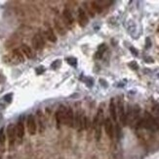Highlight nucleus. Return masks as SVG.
I'll list each match as a JSON object with an SVG mask.
<instances>
[{
    "instance_id": "18",
    "label": "nucleus",
    "mask_w": 159,
    "mask_h": 159,
    "mask_svg": "<svg viewBox=\"0 0 159 159\" xmlns=\"http://www.w3.org/2000/svg\"><path fill=\"white\" fill-rule=\"evenodd\" d=\"M84 7H85V12H86V13H88L89 16L93 18V17L95 16V14H94V10L92 9L91 5H88L87 2H84Z\"/></svg>"
},
{
    "instance_id": "4",
    "label": "nucleus",
    "mask_w": 159,
    "mask_h": 159,
    "mask_svg": "<svg viewBox=\"0 0 159 159\" xmlns=\"http://www.w3.org/2000/svg\"><path fill=\"white\" fill-rule=\"evenodd\" d=\"M103 128H105V132H106V136L109 137L110 140H112L113 137H114V128H113L112 121H111L110 118H106V119H105Z\"/></svg>"
},
{
    "instance_id": "3",
    "label": "nucleus",
    "mask_w": 159,
    "mask_h": 159,
    "mask_svg": "<svg viewBox=\"0 0 159 159\" xmlns=\"http://www.w3.org/2000/svg\"><path fill=\"white\" fill-rule=\"evenodd\" d=\"M26 127H28V134L30 136H34L36 134V122L34 116L32 114H29L26 118Z\"/></svg>"
},
{
    "instance_id": "13",
    "label": "nucleus",
    "mask_w": 159,
    "mask_h": 159,
    "mask_svg": "<svg viewBox=\"0 0 159 159\" xmlns=\"http://www.w3.org/2000/svg\"><path fill=\"white\" fill-rule=\"evenodd\" d=\"M63 15H64V18L65 19V21H67L68 24H72L73 23V17H72V15H71L70 11L68 10V9H64V12H63Z\"/></svg>"
},
{
    "instance_id": "7",
    "label": "nucleus",
    "mask_w": 159,
    "mask_h": 159,
    "mask_svg": "<svg viewBox=\"0 0 159 159\" xmlns=\"http://www.w3.org/2000/svg\"><path fill=\"white\" fill-rule=\"evenodd\" d=\"M64 125L70 127V128H74V113L72 111L71 107H67V116H65V120H64Z\"/></svg>"
},
{
    "instance_id": "11",
    "label": "nucleus",
    "mask_w": 159,
    "mask_h": 159,
    "mask_svg": "<svg viewBox=\"0 0 159 159\" xmlns=\"http://www.w3.org/2000/svg\"><path fill=\"white\" fill-rule=\"evenodd\" d=\"M16 132H17V137L21 140L25 136V127H24V123L21 120L19 121L17 126H16Z\"/></svg>"
},
{
    "instance_id": "24",
    "label": "nucleus",
    "mask_w": 159,
    "mask_h": 159,
    "mask_svg": "<svg viewBox=\"0 0 159 159\" xmlns=\"http://www.w3.org/2000/svg\"><path fill=\"white\" fill-rule=\"evenodd\" d=\"M60 65H61V61H60V60H56L55 62H53V63H52V68H53V69H57Z\"/></svg>"
},
{
    "instance_id": "2",
    "label": "nucleus",
    "mask_w": 159,
    "mask_h": 159,
    "mask_svg": "<svg viewBox=\"0 0 159 159\" xmlns=\"http://www.w3.org/2000/svg\"><path fill=\"white\" fill-rule=\"evenodd\" d=\"M117 115L119 116V120H120L121 124L123 126H126L127 125V117H126V112H125V109H124V105L123 101L119 99L118 100V103H117Z\"/></svg>"
},
{
    "instance_id": "26",
    "label": "nucleus",
    "mask_w": 159,
    "mask_h": 159,
    "mask_svg": "<svg viewBox=\"0 0 159 159\" xmlns=\"http://www.w3.org/2000/svg\"><path fill=\"white\" fill-rule=\"evenodd\" d=\"M120 134H121L120 127H119V125L117 124V125H116V135H117V137H120Z\"/></svg>"
},
{
    "instance_id": "21",
    "label": "nucleus",
    "mask_w": 159,
    "mask_h": 159,
    "mask_svg": "<svg viewBox=\"0 0 159 159\" xmlns=\"http://www.w3.org/2000/svg\"><path fill=\"white\" fill-rule=\"evenodd\" d=\"M65 60H67V64H69L70 66H76V64H77V61H76L75 58L69 57V58H67Z\"/></svg>"
},
{
    "instance_id": "25",
    "label": "nucleus",
    "mask_w": 159,
    "mask_h": 159,
    "mask_svg": "<svg viewBox=\"0 0 159 159\" xmlns=\"http://www.w3.org/2000/svg\"><path fill=\"white\" fill-rule=\"evenodd\" d=\"M35 72L37 75H40V74H42L43 72H44V67H42V66H40V67H38V68H36Z\"/></svg>"
},
{
    "instance_id": "20",
    "label": "nucleus",
    "mask_w": 159,
    "mask_h": 159,
    "mask_svg": "<svg viewBox=\"0 0 159 159\" xmlns=\"http://www.w3.org/2000/svg\"><path fill=\"white\" fill-rule=\"evenodd\" d=\"M5 141H6V137H5V134H4V129L2 128V129L0 130V145H1V146L4 145Z\"/></svg>"
},
{
    "instance_id": "14",
    "label": "nucleus",
    "mask_w": 159,
    "mask_h": 159,
    "mask_svg": "<svg viewBox=\"0 0 159 159\" xmlns=\"http://www.w3.org/2000/svg\"><path fill=\"white\" fill-rule=\"evenodd\" d=\"M91 7H92V9L94 10V12H96V13H102V11H103V8H102V5H100V2H98V1H92L91 2Z\"/></svg>"
},
{
    "instance_id": "9",
    "label": "nucleus",
    "mask_w": 159,
    "mask_h": 159,
    "mask_svg": "<svg viewBox=\"0 0 159 159\" xmlns=\"http://www.w3.org/2000/svg\"><path fill=\"white\" fill-rule=\"evenodd\" d=\"M44 39L40 34H35L32 38V46L35 48L36 50H40L44 47Z\"/></svg>"
},
{
    "instance_id": "22",
    "label": "nucleus",
    "mask_w": 159,
    "mask_h": 159,
    "mask_svg": "<svg viewBox=\"0 0 159 159\" xmlns=\"http://www.w3.org/2000/svg\"><path fill=\"white\" fill-rule=\"evenodd\" d=\"M12 97H13V94L8 93V94H6V95H4L3 99L6 102H8V103H11V101H12Z\"/></svg>"
},
{
    "instance_id": "12",
    "label": "nucleus",
    "mask_w": 159,
    "mask_h": 159,
    "mask_svg": "<svg viewBox=\"0 0 159 159\" xmlns=\"http://www.w3.org/2000/svg\"><path fill=\"white\" fill-rule=\"evenodd\" d=\"M21 51L26 55V57L28 58H30V59H31V58L34 57V54H33V52H32L31 48L29 46H28L26 44H23L21 46Z\"/></svg>"
},
{
    "instance_id": "19",
    "label": "nucleus",
    "mask_w": 159,
    "mask_h": 159,
    "mask_svg": "<svg viewBox=\"0 0 159 159\" xmlns=\"http://www.w3.org/2000/svg\"><path fill=\"white\" fill-rule=\"evenodd\" d=\"M37 116H38L39 125H40V132H43V129H44V123H43V120H42V114H41V111H37Z\"/></svg>"
},
{
    "instance_id": "15",
    "label": "nucleus",
    "mask_w": 159,
    "mask_h": 159,
    "mask_svg": "<svg viewBox=\"0 0 159 159\" xmlns=\"http://www.w3.org/2000/svg\"><path fill=\"white\" fill-rule=\"evenodd\" d=\"M46 36L48 40H50L51 42H56L57 41V36H55V33H53V31L51 29H48L46 31Z\"/></svg>"
},
{
    "instance_id": "10",
    "label": "nucleus",
    "mask_w": 159,
    "mask_h": 159,
    "mask_svg": "<svg viewBox=\"0 0 159 159\" xmlns=\"http://www.w3.org/2000/svg\"><path fill=\"white\" fill-rule=\"evenodd\" d=\"M109 114H110V117L111 119L116 122L117 121V107H116V104L114 102V98H111L110 99V103H109Z\"/></svg>"
},
{
    "instance_id": "28",
    "label": "nucleus",
    "mask_w": 159,
    "mask_h": 159,
    "mask_svg": "<svg viewBox=\"0 0 159 159\" xmlns=\"http://www.w3.org/2000/svg\"><path fill=\"white\" fill-rule=\"evenodd\" d=\"M130 49H131V51H133V53H134L135 56H137V55H138V53H137V50L135 49L134 47H130Z\"/></svg>"
},
{
    "instance_id": "5",
    "label": "nucleus",
    "mask_w": 159,
    "mask_h": 159,
    "mask_svg": "<svg viewBox=\"0 0 159 159\" xmlns=\"http://www.w3.org/2000/svg\"><path fill=\"white\" fill-rule=\"evenodd\" d=\"M84 117L82 111H78L74 117V128H76L79 132H81L84 129Z\"/></svg>"
},
{
    "instance_id": "6",
    "label": "nucleus",
    "mask_w": 159,
    "mask_h": 159,
    "mask_svg": "<svg viewBox=\"0 0 159 159\" xmlns=\"http://www.w3.org/2000/svg\"><path fill=\"white\" fill-rule=\"evenodd\" d=\"M7 135L9 137V145L10 146H14V143L17 137V132H16V126L13 124H10L7 127Z\"/></svg>"
},
{
    "instance_id": "16",
    "label": "nucleus",
    "mask_w": 159,
    "mask_h": 159,
    "mask_svg": "<svg viewBox=\"0 0 159 159\" xmlns=\"http://www.w3.org/2000/svg\"><path fill=\"white\" fill-rule=\"evenodd\" d=\"M55 26H56L57 28V31H58V33L62 34V36H64L65 34V29H64V27L61 25V23L58 21V20H55Z\"/></svg>"
},
{
    "instance_id": "1",
    "label": "nucleus",
    "mask_w": 159,
    "mask_h": 159,
    "mask_svg": "<svg viewBox=\"0 0 159 159\" xmlns=\"http://www.w3.org/2000/svg\"><path fill=\"white\" fill-rule=\"evenodd\" d=\"M67 107L61 105L59 109L56 112V122H57V127L60 128L61 124H64V120H65V116H67Z\"/></svg>"
},
{
    "instance_id": "27",
    "label": "nucleus",
    "mask_w": 159,
    "mask_h": 159,
    "mask_svg": "<svg viewBox=\"0 0 159 159\" xmlns=\"http://www.w3.org/2000/svg\"><path fill=\"white\" fill-rule=\"evenodd\" d=\"M129 66L130 67H133V69H138V65H137V63L136 62H131V63H129Z\"/></svg>"
},
{
    "instance_id": "8",
    "label": "nucleus",
    "mask_w": 159,
    "mask_h": 159,
    "mask_svg": "<svg viewBox=\"0 0 159 159\" xmlns=\"http://www.w3.org/2000/svg\"><path fill=\"white\" fill-rule=\"evenodd\" d=\"M78 23L80 27H86L89 23V19L87 17V13L82 8L78 9Z\"/></svg>"
},
{
    "instance_id": "23",
    "label": "nucleus",
    "mask_w": 159,
    "mask_h": 159,
    "mask_svg": "<svg viewBox=\"0 0 159 159\" xmlns=\"http://www.w3.org/2000/svg\"><path fill=\"white\" fill-rule=\"evenodd\" d=\"M90 125H91V123H90L89 119L87 117H84V129L85 130H87L89 127H90Z\"/></svg>"
},
{
    "instance_id": "17",
    "label": "nucleus",
    "mask_w": 159,
    "mask_h": 159,
    "mask_svg": "<svg viewBox=\"0 0 159 159\" xmlns=\"http://www.w3.org/2000/svg\"><path fill=\"white\" fill-rule=\"evenodd\" d=\"M13 57H14L16 60H18V61L24 62V56L21 55V53L18 49H15V50L13 51Z\"/></svg>"
}]
</instances>
